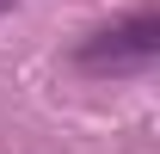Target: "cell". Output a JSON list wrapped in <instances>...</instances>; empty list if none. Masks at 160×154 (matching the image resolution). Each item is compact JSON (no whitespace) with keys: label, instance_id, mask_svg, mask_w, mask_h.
I'll list each match as a JSON object with an SVG mask.
<instances>
[{"label":"cell","instance_id":"7a4b0ae2","mask_svg":"<svg viewBox=\"0 0 160 154\" xmlns=\"http://www.w3.org/2000/svg\"><path fill=\"white\" fill-rule=\"evenodd\" d=\"M12 6H19V0H0V13H12Z\"/></svg>","mask_w":160,"mask_h":154},{"label":"cell","instance_id":"6da1fadb","mask_svg":"<svg viewBox=\"0 0 160 154\" xmlns=\"http://www.w3.org/2000/svg\"><path fill=\"white\" fill-rule=\"evenodd\" d=\"M154 56H160V13L154 6H142V13H129L117 25H99V31H86L74 43V68L92 80L142 74V68H154Z\"/></svg>","mask_w":160,"mask_h":154}]
</instances>
